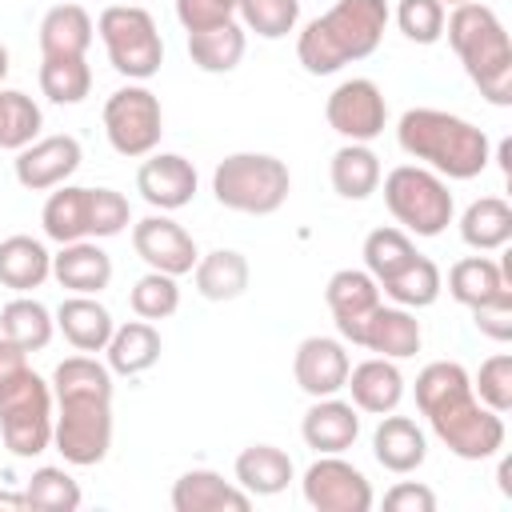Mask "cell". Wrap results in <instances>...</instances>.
Wrapping results in <instances>:
<instances>
[{"instance_id":"40","label":"cell","mask_w":512,"mask_h":512,"mask_svg":"<svg viewBox=\"0 0 512 512\" xmlns=\"http://www.w3.org/2000/svg\"><path fill=\"white\" fill-rule=\"evenodd\" d=\"M24 492H28V504L40 508V512H76L80 500H84L80 496V484L64 468H56V464L36 468L28 476V484H24Z\"/></svg>"},{"instance_id":"8","label":"cell","mask_w":512,"mask_h":512,"mask_svg":"<svg viewBox=\"0 0 512 512\" xmlns=\"http://www.w3.org/2000/svg\"><path fill=\"white\" fill-rule=\"evenodd\" d=\"M52 420H56V400L52 384L24 368L12 384L0 388V436L4 448L20 460H32L52 448Z\"/></svg>"},{"instance_id":"49","label":"cell","mask_w":512,"mask_h":512,"mask_svg":"<svg viewBox=\"0 0 512 512\" xmlns=\"http://www.w3.org/2000/svg\"><path fill=\"white\" fill-rule=\"evenodd\" d=\"M24 368H28V352L20 344H12L8 336H0V388L12 384Z\"/></svg>"},{"instance_id":"37","label":"cell","mask_w":512,"mask_h":512,"mask_svg":"<svg viewBox=\"0 0 512 512\" xmlns=\"http://www.w3.org/2000/svg\"><path fill=\"white\" fill-rule=\"evenodd\" d=\"M364 272L376 280V284H384L388 276H396L404 264H412V256H416V244H412V236L404 232V228H372L368 236H364Z\"/></svg>"},{"instance_id":"38","label":"cell","mask_w":512,"mask_h":512,"mask_svg":"<svg viewBox=\"0 0 512 512\" xmlns=\"http://www.w3.org/2000/svg\"><path fill=\"white\" fill-rule=\"evenodd\" d=\"M40 108L32 96L16 92V88H0V148L20 152L24 144H32L40 136Z\"/></svg>"},{"instance_id":"18","label":"cell","mask_w":512,"mask_h":512,"mask_svg":"<svg viewBox=\"0 0 512 512\" xmlns=\"http://www.w3.org/2000/svg\"><path fill=\"white\" fill-rule=\"evenodd\" d=\"M324 304H328V312L336 320L340 340L356 344V332H360L364 316L380 304V284L364 268H340L324 284Z\"/></svg>"},{"instance_id":"35","label":"cell","mask_w":512,"mask_h":512,"mask_svg":"<svg viewBox=\"0 0 512 512\" xmlns=\"http://www.w3.org/2000/svg\"><path fill=\"white\" fill-rule=\"evenodd\" d=\"M52 332H56V316L24 292L0 308V336L20 344L24 352H44L52 344Z\"/></svg>"},{"instance_id":"5","label":"cell","mask_w":512,"mask_h":512,"mask_svg":"<svg viewBox=\"0 0 512 512\" xmlns=\"http://www.w3.org/2000/svg\"><path fill=\"white\" fill-rule=\"evenodd\" d=\"M444 32L468 80L480 88V96L496 108H508L512 104V40L500 16L488 4L468 0V4H456L452 16H444Z\"/></svg>"},{"instance_id":"10","label":"cell","mask_w":512,"mask_h":512,"mask_svg":"<svg viewBox=\"0 0 512 512\" xmlns=\"http://www.w3.org/2000/svg\"><path fill=\"white\" fill-rule=\"evenodd\" d=\"M104 136L116 156L140 160L152 156L164 136V108L160 96L144 84H124L104 100Z\"/></svg>"},{"instance_id":"46","label":"cell","mask_w":512,"mask_h":512,"mask_svg":"<svg viewBox=\"0 0 512 512\" xmlns=\"http://www.w3.org/2000/svg\"><path fill=\"white\" fill-rule=\"evenodd\" d=\"M240 0H176V20L184 24V32H200V28H216L236 20Z\"/></svg>"},{"instance_id":"29","label":"cell","mask_w":512,"mask_h":512,"mask_svg":"<svg viewBox=\"0 0 512 512\" xmlns=\"http://www.w3.org/2000/svg\"><path fill=\"white\" fill-rule=\"evenodd\" d=\"M164 344L160 332L152 328V320H128L120 328H112V340L104 348L112 376H140L160 360Z\"/></svg>"},{"instance_id":"45","label":"cell","mask_w":512,"mask_h":512,"mask_svg":"<svg viewBox=\"0 0 512 512\" xmlns=\"http://www.w3.org/2000/svg\"><path fill=\"white\" fill-rule=\"evenodd\" d=\"M128 224H132V208L124 200V192H116V188H92V236L96 240H108V236H120Z\"/></svg>"},{"instance_id":"34","label":"cell","mask_w":512,"mask_h":512,"mask_svg":"<svg viewBox=\"0 0 512 512\" xmlns=\"http://www.w3.org/2000/svg\"><path fill=\"white\" fill-rule=\"evenodd\" d=\"M460 240L476 252H500L512 240V208L500 196H480L460 216Z\"/></svg>"},{"instance_id":"43","label":"cell","mask_w":512,"mask_h":512,"mask_svg":"<svg viewBox=\"0 0 512 512\" xmlns=\"http://www.w3.org/2000/svg\"><path fill=\"white\" fill-rule=\"evenodd\" d=\"M472 392L480 404H488L492 412H508L512 408V356L508 352H496L480 364V372L472 376Z\"/></svg>"},{"instance_id":"26","label":"cell","mask_w":512,"mask_h":512,"mask_svg":"<svg viewBox=\"0 0 512 512\" xmlns=\"http://www.w3.org/2000/svg\"><path fill=\"white\" fill-rule=\"evenodd\" d=\"M40 224H44V236L56 244L88 240L92 236V188H80V184L52 188V196L40 208Z\"/></svg>"},{"instance_id":"42","label":"cell","mask_w":512,"mask_h":512,"mask_svg":"<svg viewBox=\"0 0 512 512\" xmlns=\"http://www.w3.org/2000/svg\"><path fill=\"white\" fill-rule=\"evenodd\" d=\"M128 304H132V312H136L140 320H168V316L180 308V284H176V276L148 268V272L132 284Z\"/></svg>"},{"instance_id":"16","label":"cell","mask_w":512,"mask_h":512,"mask_svg":"<svg viewBox=\"0 0 512 512\" xmlns=\"http://www.w3.org/2000/svg\"><path fill=\"white\" fill-rule=\"evenodd\" d=\"M136 192L152 208L176 212V208L192 204V196H196V168L180 152H152L136 172Z\"/></svg>"},{"instance_id":"24","label":"cell","mask_w":512,"mask_h":512,"mask_svg":"<svg viewBox=\"0 0 512 512\" xmlns=\"http://www.w3.org/2000/svg\"><path fill=\"white\" fill-rule=\"evenodd\" d=\"M56 328L64 332V340L76 348V352H104L108 340H112V312L96 300V296H64L60 308H56Z\"/></svg>"},{"instance_id":"2","label":"cell","mask_w":512,"mask_h":512,"mask_svg":"<svg viewBox=\"0 0 512 512\" xmlns=\"http://www.w3.org/2000/svg\"><path fill=\"white\" fill-rule=\"evenodd\" d=\"M416 408L436 440L460 460H488L504 448V416L476 400L472 376L456 360H432L416 376Z\"/></svg>"},{"instance_id":"22","label":"cell","mask_w":512,"mask_h":512,"mask_svg":"<svg viewBox=\"0 0 512 512\" xmlns=\"http://www.w3.org/2000/svg\"><path fill=\"white\" fill-rule=\"evenodd\" d=\"M52 276L76 296H100L112 284V256L96 240L60 244V252L52 256Z\"/></svg>"},{"instance_id":"20","label":"cell","mask_w":512,"mask_h":512,"mask_svg":"<svg viewBox=\"0 0 512 512\" xmlns=\"http://www.w3.org/2000/svg\"><path fill=\"white\" fill-rule=\"evenodd\" d=\"M372 456H376V464L384 472L408 476L428 460V436H424V428L416 420L384 412L376 432H372Z\"/></svg>"},{"instance_id":"4","label":"cell","mask_w":512,"mask_h":512,"mask_svg":"<svg viewBox=\"0 0 512 512\" xmlns=\"http://www.w3.org/2000/svg\"><path fill=\"white\" fill-rule=\"evenodd\" d=\"M388 28V0H336L296 36V60L308 76H332L372 56Z\"/></svg>"},{"instance_id":"44","label":"cell","mask_w":512,"mask_h":512,"mask_svg":"<svg viewBox=\"0 0 512 512\" xmlns=\"http://www.w3.org/2000/svg\"><path fill=\"white\" fill-rule=\"evenodd\" d=\"M396 24L412 44H436L444 36V4L440 0H400Z\"/></svg>"},{"instance_id":"51","label":"cell","mask_w":512,"mask_h":512,"mask_svg":"<svg viewBox=\"0 0 512 512\" xmlns=\"http://www.w3.org/2000/svg\"><path fill=\"white\" fill-rule=\"evenodd\" d=\"M508 476H512V464L500 460V492H504V496H512V480H508Z\"/></svg>"},{"instance_id":"3","label":"cell","mask_w":512,"mask_h":512,"mask_svg":"<svg viewBox=\"0 0 512 512\" xmlns=\"http://www.w3.org/2000/svg\"><path fill=\"white\" fill-rule=\"evenodd\" d=\"M396 144L444 180H476L492 160L484 128L444 108H408L396 124Z\"/></svg>"},{"instance_id":"50","label":"cell","mask_w":512,"mask_h":512,"mask_svg":"<svg viewBox=\"0 0 512 512\" xmlns=\"http://www.w3.org/2000/svg\"><path fill=\"white\" fill-rule=\"evenodd\" d=\"M24 508H32L28 504V492H0V512H24Z\"/></svg>"},{"instance_id":"36","label":"cell","mask_w":512,"mask_h":512,"mask_svg":"<svg viewBox=\"0 0 512 512\" xmlns=\"http://www.w3.org/2000/svg\"><path fill=\"white\" fill-rule=\"evenodd\" d=\"M440 288H444V276H440L436 260H428V256H420V252L412 256V264H404L396 276H388V280L380 284V292H384L392 304L412 308V312L436 304Z\"/></svg>"},{"instance_id":"13","label":"cell","mask_w":512,"mask_h":512,"mask_svg":"<svg viewBox=\"0 0 512 512\" xmlns=\"http://www.w3.org/2000/svg\"><path fill=\"white\" fill-rule=\"evenodd\" d=\"M84 152H80V140L60 132V136H36L32 144H24L12 160V172H16V184L28 188V192H52L60 184H68V176L80 168Z\"/></svg>"},{"instance_id":"12","label":"cell","mask_w":512,"mask_h":512,"mask_svg":"<svg viewBox=\"0 0 512 512\" xmlns=\"http://www.w3.org/2000/svg\"><path fill=\"white\" fill-rule=\"evenodd\" d=\"M324 116H328V128L352 144H368L384 132L388 124V104H384V92L376 80L368 76H352L344 84H336L328 92V104H324Z\"/></svg>"},{"instance_id":"1","label":"cell","mask_w":512,"mask_h":512,"mask_svg":"<svg viewBox=\"0 0 512 512\" xmlns=\"http://www.w3.org/2000/svg\"><path fill=\"white\" fill-rule=\"evenodd\" d=\"M52 448L72 468H92L112 448V368L92 352L64 356L52 372Z\"/></svg>"},{"instance_id":"9","label":"cell","mask_w":512,"mask_h":512,"mask_svg":"<svg viewBox=\"0 0 512 512\" xmlns=\"http://www.w3.org/2000/svg\"><path fill=\"white\" fill-rule=\"evenodd\" d=\"M96 32L104 40L108 64L120 76L144 84V80H152L160 72L164 40H160V28H156L148 8H140V4H108L100 12V20H96Z\"/></svg>"},{"instance_id":"14","label":"cell","mask_w":512,"mask_h":512,"mask_svg":"<svg viewBox=\"0 0 512 512\" xmlns=\"http://www.w3.org/2000/svg\"><path fill=\"white\" fill-rule=\"evenodd\" d=\"M132 248L152 272H168V276H184L200 260L196 240L164 212H152L132 224Z\"/></svg>"},{"instance_id":"21","label":"cell","mask_w":512,"mask_h":512,"mask_svg":"<svg viewBox=\"0 0 512 512\" xmlns=\"http://www.w3.org/2000/svg\"><path fill=\"white\" fill-rule=\"evenodd\" d=\"M176 512H248L252 496L212 468H192L172 484Z\"/></svg>"},{"instance_id":"48","label":"cell","mask_w":512,"mask_h":512,"mask_svg":"<svg viewBox=\"0 0 512 512\" xmlns=\"http://www.w3.org/2000/svg\"><path fill=\"white\" fill-rule=\"evenodd\" d=\"M384 508L388 512H436V492L420 480H400L384 492Z\"/></svg>"},{"instance_id":"11","label":"cell","mask_w":512,"mask_h":512,"mask_svg":"<svg viewBox=\"0 0 512 512\" xmlns=\"http://www.w3.org/2000/svg\"><path fill=\"white\" fill-rule=\"evenodd\" d=\"M300 488H304V500L316 512H368L376 504L368 476L356 464H348L340 452L316 456L308 464Z\"/></svg>"},{"instance_id":"6","label":"cell","mask_w":512,"mask_h":512,"mask_svg":"<svg viewBox=\"0 0 512 512\" xmlns=\"http://www.w3.org/2000/svg\"><path fill=\"white\" fill-rule=\"evenodd\" d=\"M292 192V172L272 152H232L212 172V196L228 212L272 216Z\"/></svg>"},{"instance_id":"52","label":"cell","mask_w":512,"mask_h":512,"mask_svg":"<svg viewBox=\"0 0 512 512\" xmlns=\"http://www.w3.org/2000/svg\"><path fill=\"white\" fill-rule=\"evenodd\" d=\"M440 4H452L456 8V4H468V0H440Z\"/></svg>"},{"instance_id":"25","label":"cell","mask_w":512,"mask_h":512,"mask_svg":"<svg viewBox=\"0 0 512 512\" xmlns=\"http://www.w3.org/2000/svg\"><path fill=\"white\" fill-rule=\"evenodd\" d=\"M92 16L80 4H56L40 20V56L44 60H76L92 48Z\"/></svg>"},{"instance_id":"47","label":"cell","mask_w":512,"mask_h":512,"mask_svg":"<svg viewBox=\"0 0 512 512\" xmlns=\"http://www.w3.org/2000/svg\"><path fill=\"white\" fill-rule=\"evenodd\" d=\"M468 312H472V324L488 340H496V344L512 340V288L492 296V300H484V304H476V308H468Z\"/></svg>"},{"instance_id":"28","label":"cell","mask_w":512,"mask_h":512,"mask_svg":"<svg viewBox=\"0 0 512 512\" xmlns=\"http://www.w3.org/2000/svg\"><path fill=\"white\" fill-rule=\"evenodd\" d=\"M192 280H196V292H200L204 300L224 304V300H236V296L248 292L252 268H248L244 252H236V248H212L208 256L196 260Z\"/></svg>"},{"instance_id":"41","label":"cell","mask_w":512,"mask_h":512,"mask_svg":"<svg viewBox=\"0 0 512 512\" xmlns=\"http://www.w3.org/2000/svg\"><path fill=\"white\" fill-rule=\"evenodd\" d=\"M236 16L244 32H256L260 40H284L300 24V0H240Z\"/></svg>"},{"instance_id":"23","label":"cell","mask_w":512,"mask_h":512,"mask_svg":"<svg viewBox=\"0 0 512 512\" xmlns=\"http://www.w3.org/2000/svg\"><path fill=\"white\" fill-rule=\"evenodd\" d=\"M344 388L352 392L356 412H372V416L396 412V404L404 400V376H400L396 360H388V356H372V360H360L356 368H348Z\"/></svg>"},{"instance_id":"39","label":"cell","mask_w":512,"mask_h":512,"mask_svg":"<svg viewBox=\"0 0 512 512\" xmlns=\"http://www.w3.org/2000/svg\"><path fill=\"white\" fill-rule=\"evenodd\" d=\"M40 92L52 104H80L92 92V68L84 56L76 60H40Z\"/></svg>"},{"instance_id":"17","label":"cell","mask_w":512,"mask_h":512,"mask_svg":"<svg viewBox=\"0 0 512 512\" xmlns=\"http://www.w3.org/2000/svg\"><path fill=\"white\" fill-rule=\"evenodd\" d=\"M420 340H424V332H420V320L412 316V308L384 304V300L364 316V324L356 332V344L360 348H368L376 356H388V360L416 356L420 352Z\"/></svg>"},{"instance_id":"30","label":"cell","mask_w":512,"mask_h":512,"mask_svg":"<svg viewBox=\"0 0 512 512\" xmlns=\"http://www.w3.org/2000/svg\"><path fill=\"white\" fill-rule=\"evenodd\" d=\"M244 48H248V32H244L240 20L188 32V56H192V64H196L200 72H212V76L232 72V68L244 60Z\"/></svg>"},{"instance_id":"31","label":"cell","mask_w":512,"mask_h":512,"mask_svg":"<svg viewBox=\"0 0 512 512\" xmlns=\"http://www.w3.org/2000/svg\"><path fill=\"white\" fill-rule=\"evenodd\" d=\"M508 264H496L492 256H464L448 268V292L456 304L476 308L500 292H508Z\"/></svg>"},{"instance_id":"7","label":"cell","mask_w":512,"mask_h":512,"mask_svg":"<svg viewBox=\"0 0 512 512\" xmlns=\"http://www.w3.org/2000/svg\"><path fill=\"white\" fill-rule=\"evenodd\" d=\"M384 180V204L392 220L408 236H440L452 224L456 200L448 192V180L436 176L424 164H396Z\"/></svg>"},{"instance_id":"19","label":"cell","mask_w":512,"mask_h":512,"mask_svg":"<svg viewBox=\"0 0 512 512\" xmlns=\"http://www.w3.org/2000/svg\"><path fill=\"white\" fill-rule=\"evenodd\" d=\"M300 436H304V444H308L312 452H320V456L344 452V448H352L356 436H360V412H356V404H348V400L320 396V400H312V408L304 412Z\"/></svg>"},{"instance_id":"33","label":"cell","mask_w":512,"mask_h":512,"mask_svg":"<svg viewBox=\"0 0 512 512\" xmlns=\"http://www.w3.org/2000/svg\"><path fill=\"white\" fill-rule=\"evenodd\" d=\"M328 176H332V188L344 196V200H368L376 188H380V156L368 148V144H340L332 152V164H328Z\"/></svg>"},{"instance_id":"32","label":"cell","mask_w":512,"mask_h":512,"mask_svg":"<svg viewBox=\"0 0 512 512\" xmlns=\"http://www.w3.org/2000/svg\"><path fill=\"white\" fill-rule=\"evenodd\" d=\"M52 276V252L32 236L0 240V284L12 292H32Z\"/></svg>"},{"instance_id":"27","label":"cell","mask_w":512,"mask_h":512,"mask_svg":"<svg viewBox=\"0 0 512 512\" xmlns=\"http://www.w3.org/2000/svg\"><path fill=\"white\" fill-rule=\"evenodd\" d=\"M236 484L248 492V496H276L292 484L296 468H292V456L276 444H248L240 456H236Z\"/></svg>"},{"instance_id":"15","label":"cell","mask_w":512,"mask_h":512,"mask_svg":"<svg viewBox=\"0 0 512 512\" xmlns=\"http://www.w3.org/2000/svg\"><path fill=\"white\" fill-rule=\"evenodd\" d=\"M348 348L344 340L336 336H308L296 344V356H292V376L300 384V392H308L312 400L320 396H336L348 380Z\"/></svg>"}]
</instances>
